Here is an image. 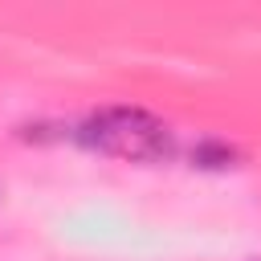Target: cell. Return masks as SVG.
I'll use <instances>...</instances> for the list:
<instances>
[{
    "label": "cell",
    "instance_id": "7a4b0ae2",
    "mask_svg": "<svg viewBox=\"0 0 261 261\" xmlns=\"http://www.w3.org/2000/svg\"><path fill=\"white\" fill-rule=\"evenodd\" d=\"M188 163L196 171H232V167H241V151L228 139H200V143H192Z\"/></svg>",
    "mask_w": 261,
    "mask_h": 261
},
{
    "label": "cell",
    "instance_id": "6da1fadb",
    "mask_svg": "<svg viewBox=\"0 0 261 261\" xmlns=\"http://www.w3.org/2000/svg\"><path fill=\"white\" fill-rule=\"evenodd\" d=\"M69 139L126 163H167L175 155V130L143 106H102L69 126Z\"/></svg>",
    "mask_w": 261,
    "mask_h": 261
}]
</instances>
